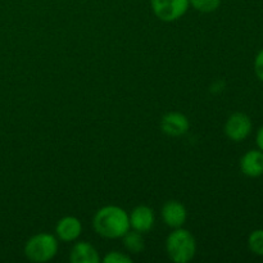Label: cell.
<instances>
[{
	"label": "cell",
	"instance_id": "6da1fadb",
	"mask_svg": "<svg viewBox=\"0 0 263 263\" xmlns=\"http://www.w3.org/2000/svg\"><path fill=\"white\" fill-rule=\"evenodd\" d=\"M92 226L98 235L105 239H121L131 229L128 213L118 205H105L98 210Z\"/></svg>",
	"mask_w": 263,
	"mask_h": 263
},
{
	"label": "cell",
	"instance_id": "7a4b0ae2",
	"mask_svg": "<svg viewBox=\"0 0 263 263\" xmlns=\"http://www.w3.org/2000/svg\"><path fill=\"white\" fill-rule=\"evenodd\" d=\"M166 252L171 261L187 263L194 258L197 253V241L186 229H174L166 239Z\"/></svg>",
	"mask_w": 263,
	"mask_h": 263
},
{
	"label": "cell",
	"instance_id": "3957f363",
	"mask_svg": "<svg viewBox=\"0 0 263 263\" xmlns=\"http://www.w3.org/2000/svg\"><path fill=\"white\" fill-rule=\"evenodd\" d=\"M59 249L58 238L48 233H40L31 236L25 246V256L35 263L49 262L57 256Z\"/></svg>",
	"mask_w": 263,
	"mask_h": 263
},
{
	"label": "cell",
	"instance_id": "277c9868",
	"mask_svg": "<svg viewBox=\"0 0 263 263\" xmlns=\"http://www.w3.org/2000/svg\"><path fill=\"white\" fill-rule=\"evenodd\" d=\"M151 5L158 20L175 22L186 14L190 3L189 0H151Z\"/></svg>",
	"mask_w": 263,
	"mask_h": 263
},
{
	"label": "cell",
	"instance_id": "5b68a950",
	"mask_svg": "<svg viewBox=\"0 0 263 263\" xmlns=\"http://www.w3.org/2000/svg\"><path fill=\"white\" fill-rule=\"evenodd\" d=\"M252 127L253 125H252L251 117L246 113L236 112L228 118L223 130L230 140L240 143L251 135Z\"/></svg>",
	"mask_w": 263,
	"mask_h": 263
},
{
	"label": "cell",
	"instance_id": "8992f818",
	"mask_svg": "<svg viewBox=\"0 0 263 263\" xmlns=\"http://www.w3.org/2000/svg\"><path fill=\"white\" fill-rule=\"evenodd\" d=\"M161 216L163 222L168 228L177 229L182 228L186 222L187 211L182 203L179 200H167L161 208Z\"/></svg>",
	"mask_w": 263,
	"mask_h": 263
},
{
	"label": "cell",
	"instance_id": "52a82bcc",
	"mask_svg": "<svg viewBox=\"0 0 263 263\" xmlns=\"http://www.w3.org/2000/svg\"><path fill=\"white\" fill-rule=\"evenodd\" d=\"M189 118L180 112H170L164 115L161 120V130L166 135L172 138H179L189 131Z\"/></svg>",
	"mask_w": 263,
	"mask_h": 263
},
{
	"label": "cell",
	"instance_id": "ba28073f",
	"mask_svg": "<svg viewBox=\"0 0 263 263\" xmlns=\"http://www.w3.org/2000/svg\"><path fill=\"white\" fill-rule=\"evenodd\" d=\"M128 218H130V228L141 234L151 231L153 229L154 223H156L154 211L148 205H138V207H135L128 215Z\"/></svg>",
	"mask_w": 263,
	"mask_h": 263
},
{
	"label": "cell",
	"instance_id": "9c48e42d",
	"mask_svg": "<svg viewBox=\"0 0 263 263\" xmlns=\"http://www.w3.org/2000/svg\"><path fill=\"white\" fill-rule=\"evenodd\" d=\"M82 234V223L74 216H66L61 218L55 225V236L58 240L71 243L77 240Z\"/></svg>",
	"mask_w": 263,
	"mask_h": 263
},
{
	"label": "cell",
	"instance_id": "30bf717a",
	"mask_svg": "<svg viewBox=\"0 0 263 263\" xmlns=\"http://www.w3.org/2000/svg\"><path fill=\"white\" fill-rule=\"evenodd\" d=\"M240 171L248 177H259L263 175V152L253 149L244 154L239 162Z\"/></svg>",
	"mask_w": 263,
	"mask_h": 263
},
{
	"label": "cell",
	"instance_id": "8fae6325",
	"mask_svg": "<svg viewBox=\"0 0 263 263\" xmlns=\"http://www.w3.org/2000/svg\"><path fill=\"white\" fill-rule=\"evenodd\" d=\"M69 261L72 263H98L100 257L94 246L87 241H77L71 249Z\"/></svg>",
	"mask_w": 263,
	"mask_h": 263
},
{
	"label": "cell",
	"instance_id": "7c38bea8",
	"mask_svg": "<svg viewBox=\"0 0 263 263\" xmlns=\"http://www.w3.org/2000/svg\"><path fill=\"white\" fill-rule=\"evenodd\" d=\"M123 239V246L127 249L128 253L133 254H139L144 251V247H145V243H144V238L141 235V233L135 230H128L125 235L122 236Z\"/></svg>",
	"mask_w": 263,
	"mask_h": 263
},
{
	"label": "cell",
	"instance_id": "4fadbf2b",
	"mask_svg": "<svg viewBox=\"0 0 263 263\" xmlns=\"http://www.w3.org/2000/svg\"><path fill=\"white\" fill-rule=\"evenodd\" d=\"M248 247L252 253L263 257V229L252 231L248 238Z\"/></svg>",
	"mask_w": 263,
	"mask_h": 263
},
{
	"label": "cell",
	"instance_id": "5bb4252c",
	"mask_svg": "<svg viewBox=\"0 0 263 263\" xmlns=\"http://www.w3.org/2000/svg\"><path fill=\"white\" fill-rule=\"evenodd\" d=\"M190 5L200 13H212L218 9L221 0H189Z\"/></svg>",
	"mask_w": 263,
	"mask_h": 263
},
{
	"label": "cell",
	"instance_id": "9a60e30c",
	"mask_svg": "<svg viewBox=\"0 0 263 263\" xmlns=\"http://www.w3.org/2000/svg\"><path fill=\"white\" fill-rule=\"evenodd\" d=\"M103 262L104 263H133V258L125 253L113 251L105 254V257L103 258Z\"/></svg>",
	"mask_w": 263,
	"mask_h": 263
},
{
	"label": "cell",
	"instance_id": "2e32d148",
	"mask_svg": "<svg viewBox=\"0 0 263 263\" xmlns=\"http://www.w3.org/2000/svg\"><path fill=\"white\" fill-rule=\"evenodd\" d=\"M254 72L259 81L263 82V49L257 54L256 59H254Z\"/></svg>",
	"mask_w": 263,
	"mask_h": 263
},
{
	"label": "cell",
	"instance_id": "e0dca14e",
	"mask_svg": "<svg viewBox=\"0 0 263 263\" xmlns=\"http://www.w3.org/2000/svg\"><path fill=\"white\" fill-rule=\"evenodd\" d=\"M256 143H257V146H258L259 151L263 152V126L261 128H259L258 133H257Z\"/></svg>",
	"mask_w": 263,
	"mask_h": 263
}]
</instances>
